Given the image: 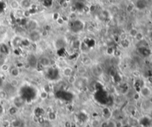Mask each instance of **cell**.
Listing matches in <instances>:
<instances>
[{"label":"cell","instance_id":"cell-1","mask_svg":"<svg viewBox=\"0 0 152 127\" xmlns=\"http://www.w3.org/2000/svg\"><path fill=\"white\" fill-rule=\"evenodd\" d=\"M40 38H41L40 33L37 31L36 30H32V31L31 32L30 35H29V39L33 42H37V41H39L40 40Z\"/></svg>","mask_w":152,"mask_h":127},{"label":"cell","instance_id":"cell-2","mask_svg":"<svg viewBox=\"0 0 152 127\" xmlns=\"http://www.w3.org/2000/svg\"><path fill=\"white\" fill-rule=\"evenodd\" d=\"M140 95L144 98H148L149 96H151L152 95V91L148 86H143L140 89Z\"/></svg>","mask_w":152,"mask_h":127},{"label":"cell","instance_id":"cell-3","mask_svg":"<svg viewBox=\"0 0 152 127\" xmlns=\"http://www.w3.org/2000/svg\"><path fill=\"white\" fill-rule=\"evenodd\" d=\"M73 73H74V69L71 67H65L64 68L62 69V75L64 77L67 78L71 76Z\"/></svg>","mask_w":152,"mask_h":127},{"label":"cell","instance_id":"cell-4","mask_svg":"<svg viewBox=\"0 0 152 127\" xmlns=\"http://www.w3.org/2000/svg\"><path fill=\"white\" fill-rule=\"evenodd\" d=\"M10 77L13 78H16L19 76L20 75V71H19V69L16 67H10Z\"/></svg>","mask_w":152,"mask_h":127},{"label":"cell","instance_id":"cell-5","mask_svg":"<svg viewBox=\"0 0 152 127\" xmlns=\"http://www.w3.org/2000/svg\"><path fill=\"white\" fill-rule=\"evenodd\" d=\"M39 62H40V64L42 66H43L45 67H48L49 66H51V59L50 58H48V57H47V56H43L40 59Z\"/></svg>","mask_w":152,"mask_h":127},{"label":"cell","instance_id":"cell-6","mask_svg":"<svg viewBox=\"0 0 152 127\" xmlns=\"http://www.w3.org/2000/svg\"><path fill=\"white\" fill-rule=\"evenodd\" d=\"M87 72H88L87 68L84 65H79L78 67V68H77V73L81 76H85L86 74H87Z\"/></svg>","mask_w":152,"mask_h":127},{"label":"cell","instance_id":"cell-7","mask_svg":"<svg viewBox=\"0 0 152 127\" xmlns=\"http://www.w3.org/2000/svg\"><path fill=\"white\" fill-rule=\"evenodd\" d=\"M8 111V114H9L10 116H15L16 114L18 113L19 109L17 107H16L15 106L13 105V106H10Z\"/></svg>","mask_w":152,"mask_h":127},{"label":"cell","instance_id":"cell-8","mask_svg":"<svg viewBox=\"0 0 152 127\" xmlns=\"http://www.w3.org/2000/svg\"><path fill=\"white\" fill-rule=\"evenodd\" d=\"M20 5L24 9H28L31 6V0H22Z\"/></svg>","mask_w":152,"mask_h":127},{"label":"cell","instance_id":"cell-9","mask_svg":"<svg viewBox=\"0 0 152 127\" xmlns=\"http://www.w3.org/2000/svg\"><path fill=\"white\" fill-rule=\"evenodd\" d=\"M100 125H101V120L97 118H93L91 121V127H100Z\"/></svg>","mask_w":152,"mask_h":127},{"label":"cell","instance_id":"cell-10","mask_svg":"<svg viewBox=\"0 0 152 127\" xmlns=\"http://www.w3.org/2000/svg\"><path fill=\"white\" fill-rule=\"evenodd\" d=\"M9 84L11 87H13V88H16V87H18L19 85V81L16 78H12L10 80Z\"/></svg>","mask_w":152,"mask_h":127},{"label":"cell","instance_id":"cell-11","mask_svg":"<svg viewBox=\"0 0 152 127\" xmlns=\"http://www.w3.org/2000/svg\"><path fill=\"white\" fill-rule=\"evenodd\" d=\"M10 7L13 10H18L20 7V4L16 0H12L10 3Z\"/></svg>","mask_w":152,"mask_h":127},{"label":"cell","instance_id":"cell-12","mask_svg":"<svg viewBox=\"0 0 152 127\" xmlns=\"http://www.w3.org/2000/svg\"><path fill=\"white\" fill-rule=\"evenodd\" d=\"M10 69V64L7 63H3L2 66H0V70L2 72V73H7V72H9Z\"/></svg>","mask_w":152,"mask_h":127},{"label":"cell","instance_id":"cell-13","mask_svg":"<svg viewBox=\"0 0 152 127\" xmlns=\"http://www.w3.org/2000/svg\"><path fill=\"white\" fill-rule=\"evenodd\" d=\"M48 97H49V93L47 92V91L45 90H42L39 93V98H40V99L42 100H46L48 98Z\"/></svg>","mask_w":152,"mask_h":127},{"label":"cell","instance_id":"cell-14","mask_svg":"<svg viewBox=\"0 0 152 127\" xmlns=\"http://www.w3.org/2000/svg\"><path fill=\"white\" fill-rule=\"evenodd\" d=\"M81 62L83 63V65L84 66H88V65H90L91 63V60L88 58V57H83L81 59Z\"/></svg>","mask_w":152,"mask_h":127},{"label":"cell","instance_id":"cell-15","mask_svg":"<svg viewBox=\"0 0 152 127\" xmlns=\"http://www.w3.org/2000/svg\"><path fill=\"white\" fill-rule=\"evenodd\" d=\"M8 98V93L7 92L3 90H0V100H6Z\"/></svg>","mask_w":152,"mask_h":127},{"label":"cell","instance_id":"cell-16","mask_svg":"<svg viewBox=\"0 0 152 127\" xmlns=\"http://www.w3.org/2000/svg\"><path fill=\"white\" fill-rule=\"evenodd\" d=\"M94 69L96 70V72L98 74V75H102V73H103V69L102 68L101 65H100V64H97L96 66H95V67H94Z\"/></svg>","mask_w":152,"mask_h":127},{"label":"cell","instance_id":"cell-17","mask_svg":"<svg viewBox=\"0 0 152 127\" xmlns=\"http://www.w3.org/2000/svg\"><path fill=\"white\" fill-rule=\"evenodd\" d=\"M138 30L136 28H131L129 31V36L133 38H135V36H137V34L138 33Z\"/></svg>","mask_w":152,"mask_h":127},{"label":"cell","instance_id":"cell-18","mask_svg":"<svg viewBox=\"0 0 152 127\" xmlns=\"http://www.w3.org/2000/svg\"><path fill=\"white\" fill-rule=\"evenodd\" d=\"M77 77L74 75H72L71 76H70L69 78H68V81L69 83L70 84H72V85H74V84H75V82L77 81Z\"/></svg>","mask_w":152,"mask_h":127},{"label":"cell","instance_id":"cell-19","mask_svg":"<svg viewBox=\"0 0 152 127\" xmlns=\"http://www.w3.org/2000/svg\"><path fill=\"white\" fill-rule=\"evenodd\" d=\"M2 127H10L11 126V121L8 120H4L2 122Z\"/></svg>","mask_w":152,"mask_h":127},{"label":"cell","instance_id":"cell-20","mask_svg":"<svg viewBox=\"0 0 152 127\" xmlns=\"http://www.w3.org/2000/svg\"><path fill=\"white\" fill-rule=\"evenodd\" d=\"M20 125H21V122L18 119H15L14 120L11 121V126L12 127H20Z\"/></svg>","mask_w":152,"mask_h":127},{"label":"cell","instance_id":"cell-21","mask_svg":"<svg viewBox=\"0 0 152 127\" xmlns=\"http://www.w3.org/2000/svg\"><path fill=\"white\" fill-rule=\"evenodd\" d=\"M48 119L51 120V121H53V120H55L56 119V115L54 112H51L48 113Z\"/></svg>","mask_w":152,"mask_h":127},{"label":"cell","instance_id":"cell-22","mask_svg":"<svg viewBox=\"0 0 152 127\" xmlns=\"http://www.w3.org/2000/svg\"><path fill=\"white\" fill-rule=\"evenodd\" d=\"M135 39H137V41H143L144 40V36H143V34L142 33H140V32H138V33L137 34V36H135Z\"/></svg>","mask_w":152,"mask_h":127},{"label":"cell","instance_id":"cell-23","mask_svg":"<svg viewBox=\"0 0 152 127\" xmlns=\"http://www.w3.org/2000/svg\"><path fill=\"white\" fill-rule=\"evenodd\" d=\"M108 127H115V121L111 120H108Z\"/></svg>","mask_w":152,"mask_h":127},{"label":"cell","instance_id":"cell-24","mask_svg":"<svg viewBox=\"0 0 152 127\" xmlns=\"http://www.w3.org/2000/svg\"><path fill=\"white\" fill-rule=\"evenodd\" d=\"M148 101L149 102L150 104H152V95L148 98Z\"/></svg>","mask_w":152,"mask_h":127},{"label":"cell","instance_id":"cell-25","mask_svg":"<svg viewBox=\"0 0 152 127\" xmlns=\"http://www.w3.org/2000/svg\"><path fill=\"white\" fill-rule=\"evenodd\" d=\"M3 112H4V108L2 105H0V115H2Z\"/></svg>","mask_w":152,"mask_h":127},{"label":"cell","instance_id":"cell-26","mask_svg":"<svg viewBox=\"0 0 152 127\" xmlns=\"http://www.w3.org/2000/svg\"><path fill=\"white\" fill-rule=\"evenodd\" d=\"M150 39H151V41H152V33H151V36H150Z\"/></svg>","mask_w":152,"mask_h":127}]
</instances>
